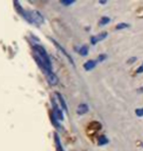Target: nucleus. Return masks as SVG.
Masks as SVG:
<instances>
[{
  "label": "nucleus",
  "mask_w": 143,
  "mask_h": 151,
  "mask_svg": "<svg viewBox=\"0 0 143 151\" xmlns=\"http://www.w3.org/2000/svg\"><path fill=\"white\" fill-rule=\"evenodd\" d=\"M111 22V19L110 18H108V17H103L101 20H100V22H99V25L100 26H105V25H107V24H109Z\"/></svg>",
  "instance_id": "nucleus-12"
},
{
  "label": "nucleus",
  "mask_w": 143,
  "mask_h": 151,
  "mask_svg": "<svg viewBox=\"0 0 143 151\" xmlns=\"http://www.w3.org/2000/svg\"><path fill=\"white\" fill-rule=\"evenodd\" d=\"M52 106H53V115L58 121H63L64 120V114L63 111L60 109L56 101H54L52 99Z\"/></svg>",
  "instance_id": "nucleus-3"
},
{
  "label": "nucleus",
  "mask_w": 143,
  "mask_h": 151,
  "mask_svg": "<svg viewBox=\"0 0 143 151\" xmlns=\"http://www.w3.org/2000/svg\"><path fill=\"white\" fill-rule=\"evenodd\" d=\"M43 74L45 75V77H46V78H47V81L51 84V86H56V84L58 83V81H59V80H58V77H57V76L53 73V71L44 72Z\"/></svg>",
  "instance_id": "nucleus-4"
},
{
  "label": "nucleus",
  "mask_w": 143,
  "mask_h": 151,
  "mask_svg": "<svg viewBox=\"0 0 143 151\" xmlns=\"http://www.w3.org/2000/svg\"><path fill=\"white\" fill-rule=\"evenodd\" d=\"M106 58H107V56H106L105 54H100V55L98 56V58H97L96 61H97V62H103Z\"/></svg>",
  "instance_id": "nucleus-16"
},
{
  "label": "nucleus",
  "mask_w": 143,
  "mask_h": 151,
  "mask_svg": "<svg viewBox=\"0 0 143 151\" xmlns=\"http://www.w3.org/2000/svg\"><path fill=\"white\" fill-rule=\"evenodd\" d=\"M88 105L86 104V103H81L78 105V111H77V113L78 115H84V114H86L88 112Z\"/></svg>",
  "instance_id": "nucleus-8"
},
{
  "label": "nucleus",
  "mask_w": 143,
  "mask_h": 151,
  "mask_svg": "<svg viewBox=\"0 0 143 151\" xmlns=\"http://www.w3.org/2000/svg\"><path fill=\"white\" fill-rule=\"evenodd\" d=\"M136 73H137V74H141V73H143V64L137 69V70H136Z\"/></svg>",
  "instance_id": "nucleus-17"
},
{
  "label": "nucleus",
  "mask_w": 143,
  "mask_h": 151,
  "mask_svg": "<svg viewBox=\"0 0 143 151\" xmlns=\"http://www.w3.org/2000/svg\"><path fill=\"white\" fill-rule=\"evenodd\" d=\"M107 37H108V34H107V32H100V34L96 35L95 37H91L90 42H91V44H92V45H95V44L98 43V42L102 41L103 39H105Z\"/></svg>",
  "instance_id": "nucleus-5"
},
{
  "label": "nucleus",
  "mask_w": 143,
  "mask_h": 151,
  "mask_svg": "<svg viewBox=\"0 0 143 151\" xmlns=\"http://www.w3.org/2000/svg\"><path fill=\"white\" fill-rule=\"evenodd\" d=\"M33 52H34V60L37 63V65L40 67L42 72L52 71V65L49 59V56L46 52V50L40 45H33Z\"/></svg>",
  "instance_id": "nucleus-1"
},
{
  "label": "nucleus",
  "mask_w": 143,
  "mask_h": 151,
  "mask_svg": "<svg viewBox=\"0 0 143 151\" xmlns=\"http://www.w3.org/2000/svg\"><path fill=\"white\" fill-rule=\"evenodd\" d=\"M135 114L137 117H143V108H137L135 110Z\"/></svg>",
  "instance_id": "nucleus-15"
},
{
  "label": "nucleus",
  "mask_w": 143,
  "mask_h": 151,
  "mask_svg": "<svg viewBox=\"0 0 143 151\" xmlns=\"http://www.w3.org/2000/svg\"><path fill=\"white\" fill-rule=\"evenodd\" d=\"M56 96H57L58 100H59V102H60V105H61V107H62V109L65 110L66 112H68V107H67V104H66V102H65V99L63 98V96L61 95V93L56 92Z\"/></svg>",
  "instance_id": "nucleus-9"
},
{
  "label": "nucleus",
  "mask_w": 143,
  "mask_h": 151,
  "mask_svg": "<svg viewBox=\"0 0 143 151\" xmlns=\"http://www.w3.org/2000/svg\"><path fill=\"white\" fill-rule=\"evenodd\" d=\"M54 138H55V144H56V151H64L63 149V146L61 144V141H60V138L58 137V134L54 135Z\"/></svg>",
  "instance_id": "nucleus-10"
},
{
  "label": "nucleus",
  "mask_w": 143,
  "mask_h": 151,
  "mask_svg": "<svg viewBox=\"0 0 143 151\" xmlns=\"http://www.w3.org/2000/svg\"><path fill=\"white\" fill-rule=\"evenodd\" d=\"M108 138L105 137V135H102V137H100V138L98 139V144L99 145H105V144L108 143Z\"/></svg>",
  "instance_id": "nucleus-11"
},
{
  "label": "nucleus",
  "mask_w": 143,
  "mask_h": 151,
  "mask_svg": "<svg viewBox=\"0 0 143 151\" xmlns=\"http://www.w3.org/2000/svg\"><path fill=\"white\" fill-rule=\"evenodd\" d=\"M74 3V1H62V4L64 5H71Z\"/></svg>",
  "instance_id": "nucleus-18"
},
{
  "label": "nucleus",
  "mask_w": 143,
  "mask_h": 151,
  "mask_svg": "<svg viewBox=\"0 0 143 151\" xmlns=\"http://www.w3.org/2000/svg\"><path fill=\"white\" fill-rule=\"evenodd\" d=\"M135 60H136V58H135V57H132V59H130V60H129V64H130V62H132V61H135Z\"/></svg>",
  "instance_id": "nucleus-19"
},
{
  "label": "nucleus",
  "mask_w": 143,
  "mask_h": 151,
  "mask_svg": "<svg viewBox=\"0 0 143 151\" xmlns=\"http://www.w3.org/2000/svg\"><path fill=\"white\" fill-rule=\"evenodd\" d=\"M96 65H97V61H94V60H89V61L84 63L83 68H84V70H86V71H90V70H92V69L95 68Z\"/></svg>",
  "instance_id": "nucleus-7"
},
{
  "label": "nucleus",
  "mask_w": 143,
  "mask_h": 151,
  "mask_svg": "<svg viewBox=\"0 0 143 151\" xmlns=\"http://www.w3.org/2000/svg\"><path fill=\"white\" fill-rule=\"evenodd\" d=\"M129 25L126 23H120L119 25H117V27H116V29H126L129 28Z\"/></svg>",
  "instance_id": "nucleus-14"
},
{
  "label": "nucleus",
  "mask_w": 143,
  "mask_h": 151,
  "mask_svg": "<svg viewBox=\"0 0 143 151\" xmlns=\"http://www.w3.org/2000/svg\"><path fill=\"white\" fill-rule=\"evenodd\" d=\"M88 50H89V49H88V47L84 45V46H83L80 49V54L81 56H86L88 54Z\"/></svg>",
  "instance_id": "nucleus-13"
},
{
  "label": "nucleus",
  "mask_w": 143,
  "mask_h": 151,
  "mask_svg": "<svg viewBox=\"0 0 143 151\" xmlns=\"http://www.w3.org/2000/svg\"><path fill=\"white\" fill-rule=\"evenodd\" d=\"M50 39H51V41H52L53 43H54V45H55V46H56V47L58 48V49H59V50L61 51V52H62V53L64 54V55H65V56L67 57V58H68V60H69V61L71 62L72 64H74V60H73V58H72V57L69 55V53L67 52V51H66L65 49H64V48H63L62 46H61V45H60L59 43H58L57 41H55V40H54L53 38H50Z\"/></svg>",
  "instance_id": "nucleus-6"
},
{
  "label": "nucleus",
  "mask_w": 143,
  "mask_h": 151,
  "mask_svg": "<svg viewBox=\"0 0 143 151\" xmlns=\"http://www.w3.org/2000/svg\"><path fill=\"white\" fill-rule=\"evenodd\" d=\"M14 4H16L18 6V8H16V10L22 15V17L25 19L27 22H29V24H33L36 26H40L44 23V18L41 15L40 12L36 11V10H29L26 11L24 10L22 7L19 6V2H14Z\"/></svg>",
  "instance_id": "nucleus-2"
}]
</instances>
